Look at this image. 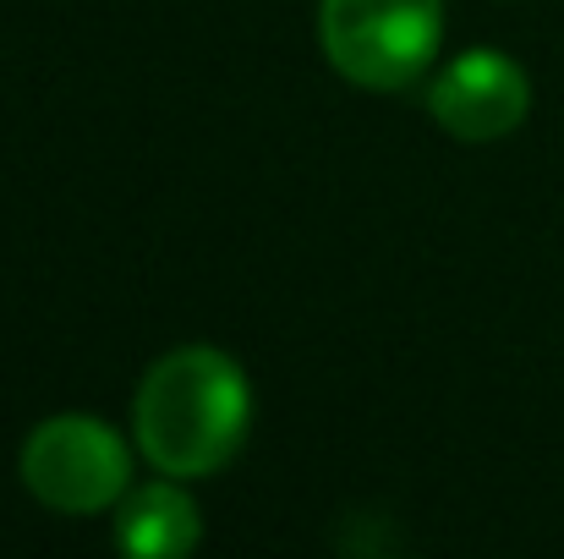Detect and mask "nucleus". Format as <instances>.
<instances>
[{
	"label": "nucleus",
	"mask_w": 564,
	"mask_h": 559,
	"mask_svg": "<svg viewBox=\"0 0 564 559\" xmlns=\"http://www.w3.org/2000/svg\"><path fill=\"white\" fill-rule=\"evenodd\" d=\"M252 389L236 357L219 346H176L143 373L132 400V439L165 477H214L247 444Z\"/></svg>",
	"instance_id": "obj_1"
},
{
	"label": "nucleus",
	"mask_w": 564,
	"mask_h": 559,
	"mask_svg": "<svg viewBox=\"0 0 564 559\" xmlns=\"http://www.w3.org/2000/svg\"><path fill=\"white\" fill-rule=\"evenodd\" d=\"M318 44L346 83L394 94L438 61L444 0H324Z\"/></svg>",
	"instance_id": "obj_2"
},
{
	"label": "nucleus",
	"mask_w": 564,
	"mask_h": 559,
	"mask_svg": "<svg viewBox=\"0 0 564 559\" xmlns=\"http://www.w3.org/2000/svg\"><path fill=\"white\" fill-rule=\"evenodd\" d=\"M28 494L55 516H99L127 499L132 488V444L83 411L44 417L17 455Z\"/></svg>",
	"instance_id": "obj_3"
},
{
	"label": "nucleus",
	"mask_w": 564,
	"mask_h": 559,
	"mask_svg": "<svg viewBox=\"0 0 564 559\" xmlns=\"http://www.w3.org/2000/svg\"><path fill=\"white\" fill-rule=\"evenodd\" d=\"M427 110H433V121L449 138H460V143H494V138H510L527 121L532 83H527V72L510 55H499V50H466L433 83Z\"/></svg>",
	"instance_id": "obj_4"
},
{
	"label": "nucleus",
	"mask_w": 564,
	"mask_h": 559,
	"mask_svg": "<svg viewBox=\"0 0 564 559\" xmlns=\"http://www.w3.org/2000/svg\"><path fill=\"white\" fill-rule=\"evenodd\" d=\"M176 483L182 477L127 488V499L116 510V544L132 559H182L203 544V516Z\"/></svg>",
	"instance_id": "obj_5"
}]
</instances>
